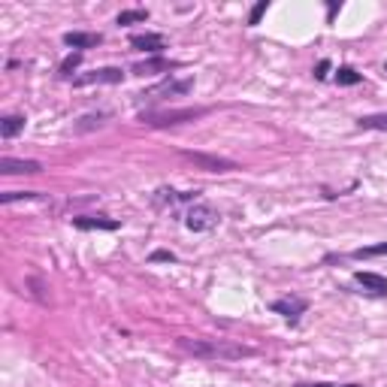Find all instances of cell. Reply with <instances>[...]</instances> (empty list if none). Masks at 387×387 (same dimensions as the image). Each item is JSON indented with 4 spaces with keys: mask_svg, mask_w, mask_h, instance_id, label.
Returning a JSON list of instances; mask_svg holds the SVG:
<instances>
[{
    "mask_svg": "<svg viewBox=\"0 0 387 387\" xmlns=\"http://www.w3.org/2000/svg\"><path fill=\"white\" fill-rule=\"evenodd\" d=\"M179 348L188 354L200 357V360H242V357H254V348L245 345H233L224 339H179Z\"/></svg>",
    "mask_w": 387,
    "mask_h": 387,
    "instance_id": "cell-1",
    "label": "cell"
},
{
    "mask_svg": "<svg viewBox=\"0 0 387 387\" xmlns=\"http://www.w3.org/2000/svg\"><path fill=\"white\" fill-rule=\"evenodd\" d=\"M206 106H194V109H145L139 112V121L148 127H170V125H182V121H194V118H203Z\"/></svg>",
    "mask_w": 387,
    "mask_h": 387,
    "instance_id": "cell-2",
    "label": "cell"
},
{
    "mask_svg": "<svg viewBox=\"0 0 387 387\" xmlns=\"http://www.w3.org/2000/svg\"><path fill=\"white\" fill-rule=\"evenodd\" d=\"M218 215L212 206H206V203H194L188 209V215H184V227L194 233H206V230H212V227H218Z\"/></svg>",
    "mask_w": 387,
    "mask_h": 387,
    "instance_id": "cell-3",
    "label": "cell"
},
{
    "mask_svg": "<svg viewBox=\"0 0 387 387\" xmlns=\"http://www.w3.org/2000/svg\"><path fill=\"white\" fill-rule=\"evenodd\" d=\"M182 157H188L194 166H200V170H206V173H233V170H239V164H236V161H227V157H218V155H206V152H182Z\"/></svg>",
    "mask_w": 387,
    "mask_h": 387,
    "instance_id": "cell-4",
    "label": "cell"
},
{
    "mask_svg": "<svg viewBox=\"0 0 387 387\" xmlns=\"http://www.w3.org/2000/svg\"><path fill=\"white\" fill-rule=\"evenodd\" d=\"M191 88H194V79H166V82L143 91V94H139V100L155 103V100H164V97H173V94H188Z\"/></svg>",
    "mask_w": 387,
    "mask_h": 387,
    "instance_id": "cell-5",
    "label": "cell"
},
{
    "mask_svg": "<svg viewBox=\"0 0 387 387\" xmlns=\"http://www.w3.org/2000/svg\"><path fill=\"white\" fill-rule=\"evenodd\" d=\"M125 73H121V67H100V70H91V73H82L73 79L76 88H88V85H118Z\"/></svg>",
    "mask_w": 387,
    "mask_h": 387,
    "instance_id": "cell-6",
    "label": "cell"
},
{
    "mask_svg": "<svg viewBox=\"0 0 387 387\" xmlns=\"http://www.w3.org/2000/svg\"><path fill=\"white\" fill-rule=\"evenodd\" d=\"M306 309H309V303H306L303 297H281V300L272 303V312L281 315V318L290 324L300 321V315H306Z\"/></svg>",
    "mask_w": 387,
    "mask_h": 387,
    "instance_id": "cell-7",
    "label": "cell"
},
{
    "mask_svg": "<svg viewBox=\"0 0 387 387\" xmlns=\"http://www.w3.org/2000/svg\"><path fill=\"white\" fill-rule=\"evenodd\" d=\"M175 67H179V61L155 55V58H145V61H139V64H134V73L136 76H155V73H170Z\"/></svg>",
    "mask_w": 387,
    "mask_h": 387,
    "instance_id": "cell-8",
    "label": "cell"
},
{
    "mask_svg": "<svg viewBox=\"0 0 387 387\" xmlns=\"http://www.w3.org/2000/svg\"><path fill=\"white\" fill-rule=\"evenodd\" d=\"M40 161H19V157H0V173L3 175H33L40 173Z\"/></svg>",
    "mask_w": 387,
    "mask_h": 387,
    "instance_id": "cell-9",
    "label": "cell"
},
{
    "mask_svg": "<svg viewBox=\"0 0 387 387\" xmlns=\"http://www.w3.org/2000/svg\"><path fill=\"white\" fill-rule=\"evenodd\" d=\"M130 49L157 55L161 49H166V40H164V33H134V37H130Z\"/></svg>",
    "mask_w": 387,
    "mask_h": 387,
    "instance_id": "cell-10",
    "label": "cell"
},
{
    "mask_svg": "<svg viewBox=\"0 0 387 387\" xmlns=\"http://www.w3.org/2000/svg\"><path fill=\"white\" fill-rule=\"evenodd\" d=\"M73 227H79V230H118V221L103 215H79L73 218Z\"/></svg>",
    "mask_w": 387,
    "mask_h": 387,
    "instance_id": "cell-11",
    "label": "cell"
},
{
    "mask_svg": "<svg viewBox=\"0 0 387 387\" xmlns=\"http://www.w3.org/2000/svg\"><path fill=\"white\" fill-rule=\"evenodd\" d=\"M64 42L70 49H94V46H100L103 42V37L100 33H85V31H70V33H64Z\"/></svg>",
    "mask_w": 387,
    "mask_h": 387,
    "instance_id": "cell-12",
    "label": "cell"
},
{
    "mask_svg": "<svg viewBox=\"0 0 387 387\" xmlns=\"http://www.w3.org/2000/svg\"><path fill=\"white\" fill-rule=\"evenodd\" d=\"M357 285L360 287H366L369 294H375V297H387V278L384 276H378V272H357Z\"/></svg>",
    "mask_w": 387,
    "mask_h": 387,
    "instance_id": "cell-13",
    "label": "cell"
},
{
    "mask_svg": "<svg viewBox=\"0 0 387 387\" xmlns=\"http://www.w3.org/2000/svg\"><path fill=\"white\" fill-rule=\"evenodd\" d=\"M24 130V116H3L0 118V136L3 139H13Z\"/></svg>",
    "mask_w": 387,
    "mask_h": 387,
    "instance_id": "cell-14",
    "label": "cell"
},
{
    "mask_svg": "<svg viewBox=\"0 0 387 387\" xmlns=\"http://www.w3.org/2000/svg\"><path fill=\"white\" fill-rule=\"evenodd\" d=\"M360 130H387V112H375V116H360L357 118Z\"/></svg>",
    "mask_w": 387,
    "mask_h": 387,
    "instance_id": "cell-15",
    "label": "cell"
},
{
    "mask_svg": "<svg viewBox=\"0 0 387 387\" xmlns=\"http://www.w3.org/2000/svg\"><path fill=\"white\" fill-rule=\"evenodd\" d=\"M19 200H40L37 191H3L0 194V203L10 206V203H19Z\"/></svg>",
    "mask_w": 387,
    "mask_h": 387,
    "instance_id": "cell-16",
    "label": "cell"
},
{
    "mask_svg": "<svg viewBox=\"0 0 387 387\" xmlns=\"http://www.w3.org/2000/svg\"><path fill=\"white\" fill-rule=\"evenodd\" d=\"M79 64H82V52H73V55H67L64 61H61V70H58V73L64 76V79H70V76H73L76 70H79Z\"/></svg>",
    "mask_w": 387,
    "mask_h": 387,
    "instance_id": "cell-17",
    "label": "cell"
},
{
    "mask_svg": "<svg viewBox=\"0 0 387 387\" xmlns=\"http://www.w3.org/2000/svg\"><path fill=\"white\" fill-rule=\"evenodd\" d=\"M336 82L339 85H357V82H363V76H360L354 67H339L336 70Z\"/></svg>",
    "mask_w": 387,
    "mask_h": 387,
    "instance_id": "cell-18",
    "label": "cell"
},
{
    "mask_svg": "<svg viewBox=\"0 0 387 387\" xmlns=\"http://www.w3.org/2000/svg\"><path fill=\"white\" fill-rule=\"evenodd\" d=\"M148 19V10H125L118 13L116 24H136V22H145Z\"/></svg>",
    "mask_w": 387,
    "mask_h": 387,
    "instance_id": "cell-19",
    "label": "cell"
},
{
    "mask_svg": "<svg viewBox=\"0 0 387 387\" xmlns=\"http://www.w3.org/2000/svg\"><path fill=\"white\" fill-rule=\"evenodd\" d=\"M103 125H106V116H103V112H100V116H85V118L76 125V134H85V130H91V127H103Z\"/></svg>",
    "mask_w": 387,
    "mask_h": 387,
    "instance_id": "cell-20",
    "label": "cell"
},
{
    "mask_svg": "<svg viewBox=\"0 0 387 387\" xmlns=\"http://www.w3.org/2000/svg\"><path fill=\"white\" fill-rule=\"evenodd\" d=\"M269 10V3L267 0H260V3H254L251 6V13H248V28H254V24H260V19H263V13Z\"/></svg>",
    "mask_w": 387,
    "mask_h": 387,
    "instance_id": "cell-21",
    "label": "cell"
},
{
    "mask_svg": "<svg viewBox=\"0 0 387 387\" xmlns=\"http://www.w3.org/2000/svg\"><path fill=\"white\" fill-rule=\"evenodd\" d=\"M378 254H387V242H381V245H369V248H357L354 258H378Z\"/></svg>",
    "mask_w": 387,
    "mask_h": 387,
    "instance_id": "cell-22",
    "label": "cell"
},
{
    "mask_svg": "<svg viewBox=\"0 0 387 387\" xmlns=\"http://www.w3.org/2000/svg\"><path fill=\"white\" fill-rule=\"evenodd\" d=\"M152 260H170V263H173V260H175V254H173V251H155V254H152Z\"/></svg>",
    "mask_w": 387,
    "mask_h": 387,
    "instance_id": "cell-23",
    "label": "cell"
},
{
    "mask_svg": "<svg viewBox=\"0 0 387 387\" xmlns=\"http://www.w3.org/2000/svg\"><path fill=\"white\" fill-rule=\"evenodd\" d=\"M327 70H330V61H321L318 70H315V76H318V79H327Z\"/></svg>",
    "mask_w": 387,
    "mask_h": 387,
    "instance_id": "cell-24",
    "label": "cell"
},
{
    "mask_svg": "<svg viewBox=\"0 0 387 387\" xmlns=\"http://www.w3.org/2000/svg\"><path fill=\"white\" fill-rule=\"evenodd\" d=\"M294 387H333V384H327V381H315V384H294Z\"/></svg>",
    "mask_w": 387,
    "mask_h": 387,
    "instance_id": "cell-25",
    "label": "cell"
},
{
    "mask_svg": "<svg viewBox=\"0 0 387 387\" xmlns=\"http://www.w3.org/2000/svg\"><path fill=\"white\" fill-rule=\"evenodd\" d=\"M345 387H363V384H345Z\"/></svg>",
    "mask_w": 387,
    "mask_h": 387,
    "instance_id": "cell-26",
    "label": "cell"
},
{
    "mask_svg": "<svg viewBox=\"0 0 387 387\" xmlns=\"http://www.w3.org/2000/svg\"><path fill=\"white\" fill-rule=\"evenodd\" d=\"M384 70H387V64H384Z\"/></svg>",
    "mask_w": 387,
    "mask_h": 387,
    "instance_id": "cell-27",
    "label": "cell"
}]
</instances>
